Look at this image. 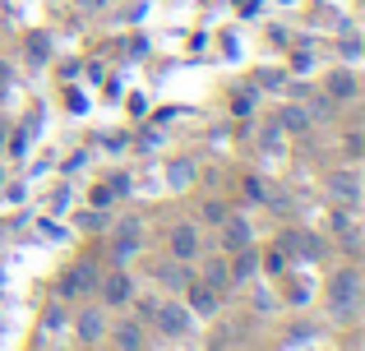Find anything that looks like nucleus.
Wrapping results in <instances>:
<instances>
[{
	"mask_svg": "<svg viewBox=\"0 0 365 351\" xmlns=\"http://www.w3.org/2000/svg\"><path fill=\"white\" fill-rule=\"evenodd\" d=\"M329 296H333V310H338L342 319H347V315H356V305H361V278H356V268H342V273H333V287H329Z\"/></svg>",
	"mask_w": 365,
	"mask_h": 351,
	"instance_id": "f257e3e1",
	"label": "nucleus"
},
{
	"mask_svg": "<svg viewBox=\"0 0 365 351\" xmlns=\"http://www.w3.org/2000/svg\"><path fill=\"white\" fill-rule=\"evenodd\" d=\"M153 319L162 324V333H167V337H185V328H190V315L176 305V300H171V305H158V310H153Z\"/></svg>",
	"mask_w": 365,
	"mask_h": 351,
	"instance_id": "f03ea898",
	"label": "nucleus"
},
{
	"mask_svg": "<svg viewBox=\"0 0 365 351\" xmlns=\"http://www.w3.org/2000/svg\"><path fill=\"white\" fill-rule=\"evenodd\" d=\"M329 194H338L342 204H356V199H361L356 172H329Z\"/></svg>",
	"mask_w": 365,
	"mask_h": 351,
	"instance_id": "7ed1b4c3",
	"label": "nucleus"
},
{
	"mask_svg": "<svg viewBox=\"0 0 365 351\" xmlns=\"http://www.w3.org/2000/svg\"><path fill=\"white\" fill-rule=\"evenodd\" d=\"M93 282H98V268H93V263H79V268H70L61 278V291L65 296H79V291H88Z\"/></svg>",
	"mask_w": 365,
	"mask_h": 351,
	"instance_id": "20e7f679",
	"label": "nucleus"
},
{
	"mask_svg": "<svg viewBox=\"0 0 365 351\" xmlns=\"http://www.w3.org/2000/svg\"><path fill=\"white\" fill-rule=\"evenodd\" d=\"M102 333H107L102 310H83V315H79V337H83V342H102Z\"/></svg>",
	"mask_w": 365,
	"mask_h": 351,
	"instance_id": "39448f33",
	"label": "nucleus"
},
{
	"mask_svg": "<svg viewBox=\"0 0 365 351\" xmlns=\"http://www.w3.org/2000/svg\"><path fill=\"white\" fill-rule=\"evenodd\" d=\"M134 250H139V222H125L120 236H116V245H111V254H116V259H130Z\"/></svg>",
	"mask_w": 365,
	"mask_h": 351,
	"instance_id": "423d86ee",
	"label": "nucleus"
},
{
	"mask_svg": "<svg viewBox=\"0 0 365 351\" xmlns=\"http://www.w3.org/2000/svg\"><path fill=\"white\" fill-rule=\"evenodd\" d=\"M195 245H199L195 226H176V231H171V254H176V259H190V254H195Z\"/></svg>",
	"mask_w": 365,
	"mask_h": 351,
	"instance_id": "0eeeda50",
	"label": "nucleus"
},
{
	"mask_svg": "<svg viewBox=\"0 0 365 351\" xmlns=\"http://www.w3.org/2000/svg\"><path fill=\"white\" fill-rule=\"evenodd\" d=\"M227 222V250H250V226L241 217H222Z\"/></svg>",
	"mask_w": 365,
	"mask_h": 351,
	"instance_id": "6e6552de",
	"label": "nucleus"
},
{
	"mask_svg": "<svg viewBox=\"0 0 365 351\" xmlns=\"http://www.w3.org/2000/svg\"><path fill=\"white\" fill-rule=\"evenodd\" d=\"M102 296H107L111 305H120V300L130 296V282H125V273H107V278H102Z\"/></svg>",
	"mask_w": 365,
	"mask_h": 351,
	"instance_id": "1a4fd4ad",
	"label": "nucleus"
},
{
	"mask_svg": "<svg viewBox=\"0 0 365 351\" xmlns=\"http://www.w3.org/2000/svg\"><path fill=\"white\" fill-rule=\"evenodd\" d=\"M190 310H195V315H213L217 310L213 287H190Z\"/></svg>",
	"mask_w": 365,
	"mask_h": 351,
	"instance_id": "9d476101",
	"label": "nucleus"
},
{
	"mask_svg": "<svg viewBox=\"0 0 365 351\" xmlns=\"http://www.w3.org/2000/svg\"><path fill=\"white\" fill-rule=\"evenodd\" d=\"M227 282H232V268H227V263H222V259H213V263H208V268H204V287H213V291H222V287H227Z\"/></svg>",
	"mask_w": 365,
	"mask_h": 351,
	"instance_id": "9b49d317",
	"label": "nucleus"
},
{
	"mask_svg": "<svg viewBox=\"0 0 365 351\" xmlns=\"http://www.w3.org/2000/svg\"><path fill=\"white\" fill-rule=\"evenodd\" d=\"M116 342H120V351H139L143 337H139V328H134V324H120L116 328Z\"/></svg>",
	"mask_w": 365,
	"mask_h": 351,
	"instance_id": "f8f14e48",
	"label": "nucleus"
},
{
	"mask_svg": "<svg viewBox=\"0 0 365 351\" xmlns=\"http://www.w3.org/2000/svg\"><path fill=\"white\" fill-rule=\"evenodd\" d=\"M162 278H167L171 287H190V268H185V263H167V268H162Z\"/></svg>",
	"mask_w": 365,
	"mask_h": 351,
	"instance_id": "ddd939ff",
	"label": "nucleus"
},
{
	"mask_svg": "<svg viewBox=\"0 0 365 351\" xmlns=\"http://www.w3.org/2000/svg\"><path fill=\"white\" fill-rule=\"evenodd\" d=\"M305 125H310V116H305L301 107H287L282 111V130H305Z\"/></svg>",
	"mask_w": 365,
	"mask_h": 351,
	"instance_id": "4468645a",
	"label": "nucleus"
},
{
	"mask_svg": "<svg viewBox=\"0 0 365 351\" xmlns=\"http://www.w3.org/2000/svg\"><path fill=\"white\" fill-rule=\"evenodd\" d=\"M351 74H333V98H351Z\"/></svg>",
	"mask_w": 365,
	"mask_h": 351,
	"instance_id": "2eb2a0df",
	"label": "nucleus"
},
{
	"mask_svg": "<svg viewBox=\"0 0 365 351\" xmlns=\"http://www.w3.org/2000/svg\"><path fill=\"white\" fill-rule=\"evenodd\" d=\"M88 5H102V0H88Z\"/></svg>",
	"mask_w": 365,
	"mask_h": 351,
	"instance_id": "dca6fc26",
	"label": "nucleus"
}]
</instances>
